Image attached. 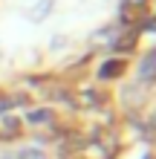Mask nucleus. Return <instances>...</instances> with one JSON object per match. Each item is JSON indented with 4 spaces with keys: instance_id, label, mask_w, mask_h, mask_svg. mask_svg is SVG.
<instances>
[{
    "instance_id": "f257e3e1",
    "label": "nucleus",
    "mask_w": 156,
    "mask_h": 159,
    "mask_svg": "<svg viewBox=\"0 0 156 159\" xmlns=\"http://www.w3.org/2000/svg\"><path fill=\"white\" fill-rule=\"evenodd\" d=\"M139 78L142 81H153L156 78V52H150V55H145V58H142V64H139Z\"/></svg>"
},
{
    "instance_id": "f03ea898",
    "label": "nucleus",
    "mask_w": 156,
    "mask_h": 159,
    "mask_svg": "<svg viewBox=\"0 0 156 159\" xmlns=\"http://www.w3.org/2000/svg\"><path fill=\"white\" fill-rule=\"evenodd\" d=\"M118 72H122V61H110V64L101 67V78H113V75H118Z\"/></svg>"
},
{
    "instance_id": "7ed1b4c3",
    "label": "nucleus",
    "mask_w": 156,
    "mask_h": 159,
    "mask_svg": "<svg viewBox=\"0 0 156 159\" xmlns=\"http://www.w3.org/2000/svg\"><path fill=\"white\" fill-rule=\"evenodd\" d=\"M52 119V110H35V113H29V121L32 125H43V121Z\"/></svg>"
},
{
    "instance_id": "20e7f679",
    "label": "nucleus",
    "mask_w": 156,
    "mask_h": 159,
    "mask_svg": "<svg viewBox=\"0 0 156 159\" xmlns=\"http://www.w3.org/2000/svg\"><path fill=\"white\" fill-rule=\"evenodd\" d=\"M17 159H43L41 151H17Z\"/></svg>"
},
{
    "instance_id": "39448f33",
    "label": "nucleus",
    "mask_w": 156,
    "mask_h": 159,
    "mask_svg": "<svg viewBox=\"0 0 156 159\" xmlns=\"http://www.w3.org/2000/svg\"><path fill=\"white\" fill-rule=\"evenodd\" d=\"M47 9H52V0H43L41 6H35V17H47Z\"/></svg>"
}]
</instances>
